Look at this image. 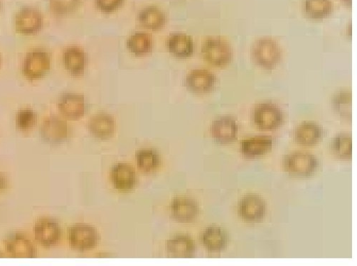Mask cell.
Returning a JSON list of instances; mask_svg holds the SVG:
<instances>
[{
    "instance_id": "1",
    "label": "cell",
    "mask_w": 357,
    "mask_h": 266,
    "mask_svg": "<svg viewBox=\"0 0 357 266\" xmlns=\"http://www.w3.org/2000/svg\"><path fill=\"white\" fill-rule=\"evenodd\" d=\"M253 63L261 69L271 71L281 63L282 51L279 43L271 37L257 40L251 48Z\"/></svg>"
},
{
    "instance_id": "2",
    "label": "cell",
    "mask_w": 357,
    "mask_h": 266,
    "mask_svg": "<svg viewBox=\"0 0 357 266\" xmlns=\"http://www.w3.org/2000/svg\"><path fill=\"white\" fill-rule=\"evenodd\" d=\"M282 166L291 177L307 179L317 172L320 162L315 155L308 152L296 151L283 157Z\"/></svg>"
},
{
    "instance_id": "3",
    "label": "cell",
    "mask_w": 357,
    "mask_h": 266,
    "mask_svg": "<svg viewBox=\"0 0 357 266\" xmlns=\"http://www.w3.org/2000/svg\"><path fill=\"white\" fill-rule=\"evenodd\" d=\"M201 54L208 64L218 68L228 66L234 58L231 45L220 37H209L202 45Z\"/></svg>"
},
{
    "instance_id": "4",
    "label": "cell",
    "mask_w": 357,
    "mask_h": 266,
    "mask_svg": "<svg viewBox=\"0 0 357 266\" xmlns=\"http://www.w3.org/2000/svg\"><path fill=\"white\" fill-rule=\"evenodd\" d=\"M252 118L257 129L267 132L278 130L284 121V115L281 107L271 101L257 104L252 111Z\"/></svg>"
},
{
    "instance_id": "5",
    "label": "cell",
    "mask_w": 357,
    "mask_h": 266,
    "mask_svg": "<svg viewBox=\"0 0 357 266\" xmlns=\"http://www.w3.org/2000/svg\"><path fill=\"white\" fill-rule=\"evenodd\" d=\"M70 247L78 251L93 249L98 244V234L95 227L84 223L70 226L68 233Z\"/></svg>"
},
{
    "instance_id": "6",
    "label": "cell",
    "mask_w": 357,
    "mask_h": 266,
    "mask_svg": "<svg viewBox=\"0 0 357 266\" xmlns=\"http://www.w3.org/2000/svg\"><path fill=\"white\" fill-rule=\"evenodd\" d=\"M267 212L265 200L257 194H247L238 203V217L247 223H259L264 220Z\"/></svg>"
},
{
    "instance_id": "7",
    "label": "cell",
    "mask_w": 357,
    "mask_h": 266,
    "mask_svg": "<svg viewBox=\"0 0 357 266\" xmlns=\"http://www.w3.org/2000/svg\"><path fill=\"white\" fill-rule=\"evenodd\" d=\"M50 68L51 58L49 53L43 49H36L26 56L22 72L26 79L37 80L44 77Z\"/></svg>"
},
{
    "instance_id": "8",
    "label": "cell",
    "mask_w": 357,
    "mask_h": 266,
    "mask_svg": "<svg viewBox=\"0 0 357 266\" xmlns=\"http://www.w3.org/2000/svg\"><path fill=\"white\" fill-rule=\"evenodd\" d=\"M239 125L231 116H225L214 120L210 126V134L214 141L220 145L234 143L238 135Z\"/></svg>"
},
{
    "instance_id": "9",
    "label": "cell",
    "mask_w": 357,
    "mask_h": 266,
    "mask_svg": "<svg viewBox=\"0 0 357 266\" xmlns=\"http://www.w3.org/2000/svg\"><path fill=\"white\" fill-rule=\"evenodd\" d=\"M218 78L205 68L192 70L186 76L185 85L188 91L195 95H206L215 88Z\"/></svg>"
},
{
    "instance_id": "10",
    "label": "cell",
    "mask_w": 357,
    "mask_h": 266,
    "mask_svg": "<svg viewBox=\"0 0 357 266\" xmlns=\"http://www.w3.org/2000/svg\"><path fill=\"white\" fill-rule=\"evenodd\" d=\"M33 232L35 240L45 248H52L59 242L61 229L58 221L52 218H42L35 223Z\"/></svg>"
},
{
    "instance_id": "11",
    "label": "cell",
    "mask_w": 357,
    "mask_h": 266,
    "mask_svg": "<svg viewBox=\"0 0 357 266\" xmlns=\"http://www.w3.org/2000/svg\"><path fill=\"white\" fill-rule=\"evenodd\" d=\"M70 134L67 123L57 117H50L45 120L41 129L42 139L50 145H59L64 143Z\"/></svg>"
},
{
    "instance_id": "12",
    "label": "cell",
    "mask_w": 357,
    "mask_h": 266,
    "mask_svg": "<svg viewBox=\"0 0 357 266\" xmlns=\"http://www.w3.org/2000/svg\"><path fill=\"white\" fill-rule=\"evenodd\" d=\"M275 141L272 136L260 135L249 137L240 143V153L248 159L259 158L270 153Z\"/></svg>"
},
{
    "instance_id": "13",
    "label": "cell",
    "mask_w": 357,
    "mask_h": 266,
    "mask_svg": "<svg viewBox=\"0 0 357 266\" xmlns=\"http://www.w3.org/2000/svg\"><path fill=\"white\" fill-rule=\"evenodd\" d=\"M58 108L65 118L70 120H79L84 116L86 111L85 97L77 93H63L59 99Z\"/></svg>"
},
{
    "instance_id": "14",
    "label": "cell",
    "mask_w": 357,
    "mask_h": 266,
    "mask_svg": "<svg viewBox=\"0 0 357 266\" xmlns=\"http://www.w3.org/2000/svg\"><path fill=\"white\" fill-rule=\"evenodd\" d=\"M326 130L316 122L304 121L294 132L295 142L302 146H314L324 139Z\"/></svg>"
},
{
    "instance_id": "15",
    "label": "cell",
    "mask_w": 357,
    "mask_h": 266,
    "mask_svg": "<svg viewBox=\"0 0 357 266\" xmlns=\"http://www.w3.org/2000/svg\"><path fill=\"white\" fill-rule=\"evenodd\" d=\"M15 26L17 31L23 34L38 33L43 26V15L38 9L23 8L16 15Z\"/></svg>"
},
{
    "instance_id": "16",
    "label": "cell",
    "mask_w": 357,
    "mask_h": 266,
    "mask_svg": "<svg viewBox=\"0 0 357 266\" xmlns=\"http://www.w3.org/2000/svg\"><path fill=\"white\" fill-rule=\"evenodd\" d=\"M166 47L169 53L178 59L192 57L195 48L192 38L182 32L171 33L167 38Z\"/></svg>"
},
{
    "instance_id": "17",
    "label": "cell",
    "mask_w": 357,
    "mask_h": 266,
    "mask_svg": "<svg viewBox=\"0 0 357 266\" xmlns=\"http://www.w3.org/2000/svg\"><path fill=\"white\" fill-rule=\"evenodd\" d=\"M7 252L16 258H33L38 255L37 249L24 235L13 233L6 239Z\"/></svg>"
},
{
    "instance_id": "18",
    "label": "cell",
    "mask_w": 357,
    "mask_h": 266,
    "mask_svg": "<svg viewBox=\"0 0 357 266\" xmlns=\"http://www.w3.org/2000/svg\"><path fill=\"white\" fill-rule=\"evenodd\" d=\"M116 128L114 118L105 112L96 114L90 118L88 123V130L96 139L105 140L112 138Z\"/></svg>"
},
{
    "instance_id": "19",
    "label": "cell",
    "mask_w": 357,
    "mask_h": 266,
    "mask_svg": "<svg viewBox=\"0 0 357 266\" xmlns=\"http://www.w3.org/2000/svg\"><path fill=\"white\" fill-rule=\"evenodd\" d=\"M110 178L113 186L120 191H130L137 184L135 169L125 163H119L113 166Z\"/></svg>"
},
{
    "instance_id": "20",
    "label": "cell",
    "mask_w": 357,
    "mask_h": 266,
    "mask_svg": "<svg viewBox=\"0 0 357 266\" xmlns=\"http://www.w3.org/2000/svg\"><path fill=\"white\" fill-rule=\"evenodd\" d=\"M199 212L198 204L190 198H176L170 204L171 216L177 222H192L197 218Z\"/></svg>"
},
{
    "instance_id": "21",
    "label": "cell",
    "mask_w": 357,
    "mask_h": 266,
    "mask_svg": "<svg viewBox=\"0 0 357 266\" xmlns=\"http://www.w3.org/2000/svg\"><path fill=\"white\" fill-rule=\"evenodd\" d=\"M228 233L220 226L211 225L206 228L202 235V242L204 248L211 253L225 251L229 244Z\"/></svg>"
},
{
    "instance_id": "22",
    "label": "cell",
    "mask_w": 357,
    "mask_h": 266,
    "mask_svg": "<svg viewBox=\"0 0 357 266\" xmlns=\"http://www.w3.org/2000/svg\"><path fill=\"white\" fill-rule=\"evenodd\" d=\"M66 70L75 77L84 75L88 64V56L84 50L79 47H70L63 53Z\"/></svg>"
},
{
    "instance_id": "23",
    "label": "cell",
    "mask_w": 357,
    "mask_h": 266,
    "mask_svg": "<svg viewBox=\"0 0 357 266\" xmlns=\"http://www.w3.org/2000/svg\"><path fill=\"white\" fill-rule=\"evenodd\" d=\"M167 255L173 258H190L195 255V242L188 235H176L169 240L166 244Z\"/></svg>"
},
{
    "instance_id": "24",
    "label": "cell",
    "mask_w": 357,
    "mask_h": 266,
    "mask_svg": "<svg viewBox=\"0 0 357 266\" xmlns=\"http://www.w3.org/2000/svg\"><path fill=\"white\" fill-rule=\"evenodd\" d=\"M126 47L128 52L136 57L146 56L153 50V37L146 32H135L128 38Z\"/></svg>"
},
{
    "instance_id": "25",
    "label": "cell",
    "mask_w": 357,
    "mask_h": 266,
    "mask_svg": "<svg viewBox=\"0 0 357 266\" xmlns=\"http://www.w3.org/2000/svg\"><path fill=\"white\" fill-rule=\"evenodd\" d=\"M303 11L308 19L322 21L331 16L334 4L333 0H303Z\"/></svg>"
},
{
    "instance_id": "26",
    "label": "cell",
    "mask_w": 357,
    "mask_h": 266,
    "mask_svg": "<svg viewBox=\"0 0 357 266\" xmlns=\"http://www.w3.org/2000/svg\"><path fill=\"white\" fill-rule=\"evenodd\" d=\"M139 24L151 31H159L166 24V14L156 6H149L139 11L137 15Z\"/></svg>"
},
{
    "instance_id": "27",
    "label": "cell",
    "mask_w": 357,
    "mask_h": 266,
    "mask_svg": "<svg viewBox=\"0 0 357 266\" xmlns=\"http://www.w3.org/2000/svg\"><path fill=\"white\" fill-rule=\"evenodd\" d=\"M333 111L342 120L352 121V93L351 91L342 90L334 93L331 99Z\"/></svg>"
},
{
    "instance_id": "28",
    "label": "cell",
    "mask_w": 357,
    "mask_h": 266,
    "mask_svg": "<svg viewBox=\"0 0 357 266\" xmlns=\"http://www.w3.org/2000/svg\"><path fill=\"white\" fill-rule=\"evenodd\" d=\"M331 150L333 155L340 160H350L352 157V136L349 133H339L331 142Z\"/></svg>"
},
{
    "instance_id": "29",
    "label": "cell",
    "mask_w": 357,
    "mask_h": 266,
    "mask_svg": "<svg viewBox=\"0 0 357 266\" xmlns=\"http://www.w3.org/2000/svg\"><path fill=\"white\" fill-rule=\"evenodd\" d=\"M135 160L139 169L146 173L155 171L160 164L158 152L153 148H144L137 151Z\"/></svg>"
},
{
    "instance_id": "30",
    "label": "cell",
    "mask_w": 357,
    "mask_h": 266,
    "mask_svg": "<svg viewBox=\"0 0 357 266\" xmlns=\"http://www.w3.org/2000/svg\"><path fill=\"white\" fill-rule=\"evenodd\" d=\"M38 122V115L31 109H23L17 114L16 126L20 131H29L32 129Z\"/></svg>"
},
{
    "instance_id": "31",
    "label": "cell",
    "mask_w": 357,
    "mask_h": 266,
    "mask_svg": "<svg viewBox=\"0 0 357 266\" xmlns=\"http://www.w3.org/2000/svg\"><path fill=\"white\" fill-rule=\"evenodd\" d=\"M51 10L57 15H67L75 12L81 0H50Z\"/></svg>"
},
{
    "instance_id": "32",
    "label": "cell",
    "mask_w": 357,
    "mask_h": 266,
    "mask_svg": "<svg viewBox=\"0 0 357 266\" xmlns=\"http://www.w3.org/2000/svg\"><path fill=\"white\" fill-rule=\"evenodd\" d=\"M125 0H94L96 8L101 13L111 14L121 8Z\"/></svg>"
},
{
    "instance_id": "33",
    "label": "cell",
    "mask_w": 357,
    "mask_h": 266,
    "mask_svg": "<svg viewBox=\"0 0 357 266\" xmlns=\"http://www.w3.org/2000/svg\"><path fill=\"white\" fill-rule=\"evenodd\" d=\"M8 180L6 177L3 174L0 173V191H3L8 187Z\"/></svg>"
},
{
    "instance_id": "34",
    "label": "cell",
    "mask_w": 357,
    "mask_h": 266,
    "mask_svg": "<svg viewBox=\"0 0 357 266\" xmlns=\"http://www.w3.org/2000/svg\"><path fill=\"white\" fill-rule=\"evenodd\" d=\"M341 3L343 6L347 8H352V0H340Z\"/></svg>"
},
{
    "instance_id": "35",
    "label": "cell",
    "mask_w": 357,
    "mask_h": 266,
    "mask_svg": "<svg viewBox=\"0 0 357 266\" xmlns=\"http://www.w3.org/2000/svg\"><path fill=\"white\" fill-rule=\"evenodd\" d=\"M5 254L3 253H2L1 251H0V258H5Z\"/></svg>"
},
{
    "instance_id": "36",
    "label": "cell",
    "mask_w": 357,
    "mask_h": 266,
    "mask_svg": "<svg viewBox=\"0 0 357 266\" xmlns=\"http://www.w3.org/2000/svg\"><path fill=\"white\" fill-rule=\"evenodd\" d=\"M0 62H1V59H0Z\"/></svg>"
}]
</instances>
